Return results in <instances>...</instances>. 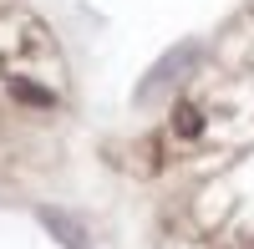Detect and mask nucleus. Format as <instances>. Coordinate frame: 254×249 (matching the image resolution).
<instances>
[{
  "label": "nucleus",
  "mask_w": 254,
  "mask_h": 249,
  "mask_svg": "<svg viewBox=\"0 0 254 249\" xmlns=\"http://www.w3.org/2000/svg\"><path fill=\"white\" fill-rule=\"evenodd\" d=\"M193 56H198V46H193V41H183V46H173V51H168V56L158 61L153 71L142 76V87H137V102H147V97L168 92V87H173V81H178V76H183L188 66H193Z\"/></svg>",
  "instance_id": "nucleus-1"
},
{
  "label": "nucleus",
  "mask_w": 254,
  "mask_h": 249,
  "mask_svg": "<svg viewBox=\"0 0 254 249\" xmlns=\"http://www.w3.org/2000/svg\"><path fill=\"white\" fill-rule=\"evenodd\" d=\"M41 219H46L51 229H56V239H61V244H71V249H87V244H81V224H76V219L56 214V209H41Z\"/></svg>",
  "instance_id": "nucleus-2"
},
{
  "label": "nucleus",
  "mask_w": 254,
  "mask_h": 249,
  "mask_svg": "<svg viewBox=\"0 0 254 249\" xmlns=\"http://www.w3.org/2000/svg\"><path fill=\"white\" fill-rule=\"evenodd\" d=\"M173 132H178V137H198V132H203V112H198V107H178V112H173Z\"/></svg>",
  "instance_id": "nucleus-3"
},
{
  "label": "nucleus",
  "mask_w": 254,
  "mask_h": 249,
  "mask_svg": "<svg viewBox=\"0 0 254 249\" xmlns=\"http://www.w3.org/2000/svg\"><path fill=\"white\" fill-rule=\"evenodd\" d=\"M15 97H20V102H41V107H46V102H51V92L31 87V81H26V87H15Z\"/></svg>",
  "instance_id": "nucleus-4"
}]
</instances>
